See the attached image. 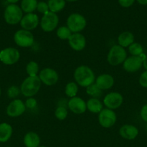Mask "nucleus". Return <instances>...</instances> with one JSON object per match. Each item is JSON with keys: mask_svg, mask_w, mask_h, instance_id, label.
I'll use <instances>...</instances> for the list:
<instances>
[{"mask_svg": "<svg viewBox=\"0 0 147 147\" xmlns=\"http://www.w3.org/2000/svg\"><path fill=\"white\" fill-rule=\"evenodd\" d=\"M74 78L77 84L82 87H88L93 84L95 80L94 72L90 67L86 65H81L76 68Z\"/></svg>", "mask_w": 147, "mask_h": 147, "instance_id": "obj_1", "label": "nucleus"}, {"mask_svg": "<svg viewBox=\"0 0 147 147\" xmlns=\"http://www.w3.org/2000/svg\"><path fill=\"white\" fill-rule=\"evenodd\" d=\"M41 86L39 76H29L26 78L20 86V91L25 97H32L37 94Z\"/></svg>", "mask_w": 147, "mask_h": 147, "instance_id": "obj_2", "label": "nucleus"}, {"mask_svg": "<svg viewBox=\"0 0 147 147\" xmlns=\"http://www.w3.org/2000/svg\"><path fill=\"white\" fill-rule=\"evenodd\" d=\"M127 58V53L125 49L119 45H113L108 54V61L111 65L116 66L123 63Z\"/></svg>", "mask_w": 147, "mask_h": 147, "instance_id": "obj_3", "label": "nucleus"}, {"mask_svg": "<svg viewBox=\"0 0 147 147\" xmlns=\"http://www.w3.org/2000/svg\"><path fill=\"white\" fill-rule=\"evenodd\" d=\"M4 20L9 24H17L20 22L22 16V10L19 6L11 4L7 6L4 11Z\"/></svg>", "mask_w": 147, "mask_h": 147, "instance_id": "obj_4", "label": "nucleus"}, {"mask_svg": "<svg viewBox=\"0 0 147 147\" xmlns=\"http://www.w3.org/2000/svg\"><path fill=\"white\" fill-rule=\"evenodd\" d=\"M66 24L71 32L79 33L86 27V21L82 14L74 13L68 17Z\"/></svg>", "mask_w": 147, "mask_h": 147, "instance_id": "obj_5", "label": "nucleus"}, {"mask_svg": "<svg viewBox=\"0 0 147 147\" xmlns=\"http://www.w3.org/2000/svg\"><path fill=\"white\" fill-rule=\"evenodd\" d=\"M14 41L20 47H31L34 43V36L30 31L22 29L16 32L14 35Z\"/></svg>", "mask_w": 147, "mask_h": 147, "instance_id": "obj_6", "label": "nucleus"}, {"mask_svg": "<svg viewBox=\"0 0 147 147\" xmlns=\"http://www.w3.org/2000/svg\"><path fill=\"white\" fill-rule=\"evenodd\" d=\"M59 21V17L57 14L49 11L42 17L40 20V27L44 32H50L56 28Z\"/></svg>", "mask_w": 147, "mask_h": 147, "instance_id": "obj_7", "label": "nucleus"}, {"mask_svg": "<svg viewBox=\"0 0 147 147\" xmlns=\"http://www.w3.org/2000/svg\"><path fill=\"white\" fill-rule=\"evenodd\" d=\"M99 123L102 127L110 128L115 123L117 120V116L113 110L109 109H104L99 113L98 117Z\"/></svg>", "mask_w": 147, "mask_h": 147, "instance_id": "obj_8", "label": "nucleus"}, {"mask_svg": "<svg viewBox=\"0 0 147 147\" xmlns=\"http://www.w3.org/2000/svg\"><path fill=\"white\" fill-rule=\"evenodd\" d=\"M20 53L13 47L4 49L0 52V60L5 65H13L20 59Z\"/></svg>", "mask_w": 147, "mask_h": 147, "instance_id": "obj_9", "label": "nucleus"}, {"mask_svg": "<svg viewBox=\"0 0 147 147\" xmlns=\"http://www.w3.org/2000/svg\"><path fill=\"white\" fill-rule=\"evenodd\" d=\"M39 78L40 81L46 86H50L56 84L59 80V75L57 72L50 67L43 69L40 72Z\"/></svg>", "mask_w": 147, "mask_h": 147, "instance_id": "obj_10", "label": "nucleus"}, {"mask_svg": "<svg viewBox=\"0 0 147 147\" xmlns=\"http://www.w3.org/2000/svg\"><path fill=\"white\" fill-rule=\"evenodd\" d=\"M123 98L120 93L118 92H111L104 98L103 103L107 109L115 110L118 109L122 105Z\"/></svg>", "mask_w": 147, "mask_h": 147, "instance_id": "obj_11", "label": "nucleus"}, {"mask_svg": "<svg viewBox=\"0 0 147 147\" xmlns=\"http://www.w3.org/2000/svg\"><path fill=\"white\" fill-rule=\"evenodd\" d=\"M26 107L20 99H14L7 106V113L10 117H18L24 113Z\"/></svg>", "mask_w": 147, "mask_h": 147, "instance_id": "obj_12", "label": "nucleus"}, {"mask_svg": "<svg viewBox=\"0 0 147 147\" xmlns=\"http://www.w3.org/2000/svg\"><path fill=\"white\" fill-rule=\"evenodd\" d=\"M144 58L141 56H131L127 57L123 63V68L128 73H134L140 70L143 65Z\"/></svg>", "mask_w": 147, "mask_h": 147, "instance_id": "obj_13", "label": "nucleus"}, {"mask_svg": "<svg viewBox=\"0 0 147 147\" xmlns=\"http://www.w3.org/2000/svg\"><path fill=\"white\" fill-rule=\"evenodd\" d=\"M20 23L23 30L30 31L34 30L37 27L39 24V19L37 14L29 13L22 18Z\"/></svg>", "mask_w": 147, "mask_h": 147, "instance_id": "obj_14", "label": "nucleus"}, {"mask_svg": "<svg viewBox=\"0 0 147 147\" xmlns=\"http://www.w3.org/2000/svg\"><path fill=\"white\" fill-rule=\"evenodd\" d=\"M68 107L71 111L76 114H82L86 110V104L84 100L76 96L71 98L68 102Z\"/></svg>", "mask_w": 147, "mask_h": 147, "instance_id": "obj_15", "label": "nucleus"}, {"mask_svg": "<svg viewBox=\"0 0 147 147\" xmlns=\"http://www.w3.org/2000/svg\"><path fill=\"white\" fill-rule=\"evenodd\" d=\"M69 44L75 51H81L86 46V39L80 33H74L69 38Z\"/></svg>", "mask_w": 147, "mask_h": 147, "instance_id": "obj_16", "label": "nucleus"}, {"mask_svg": "<svg viewBox=\"0 0 147 147\" xmlns=\"http://www.w3.org/2000/svg\"><path fill=\"white\" fill-rule=\"evenodd\" d=\"M115 80L113 77L109 74H102L95 80V84L101 90H108L113 86Z\"/></svg>", "mask_w": 147, "mask_h": 147, "instance_id": "obj_17", "label": "nucleus"}, {"mask_svg": "<svg viewBox=\"0 0 147 147\" xmlns=\"http://www.w3.org/2000/svg\"><path fill=\"white\" fill-rule=\"evenodd\" d=\"M119 134L123 139L127 140H133L138 134V130L135 126L130 124H125L121 126Z\"/></svg>", "mask_w": 147, "mask_h": 147, "instance_id": "obj_18", "label": "nucleus"}, {"mask_svg": "<svg viewBox=\"0 0 147 147\" xmlns=\"http://www.w3.org/2000/svg\"><path fill=\"white\" fill-rule=\"evenodd\" d=\"M24 144L26 147H39L40 139L37 134L33 131H30L24 136Z\"/></svg>", "mask_w": 147, "mask_h": 147, "instance_id": "obj_19", "label": "nucleus"}, {"mask_svg": "<svg viewBox=\"0 0 147 147\" xmlns=\"http://www.w3.org/2000/svg\"><path fill=\"white\" fill-rule=\"evenodd\" d=\"M118 45L121 47H129L134 42V36L130 32H123L118 37Z\"/></svg>", "mask_w": 147, "mask_h": 147, "instance_id": "obj_20", "label": "nucleus"}, {"mask_svg": "<svg viewBox=\"0 0 147 147\" xmlns=\"http://www.w3.org/2000/svg\"><path fill=\"white\" fill-rule=\"evenodd\" d=\"M12 134V128L9 123H0V142H7Z\"/></svg>", "mask_w": 147, "mask_h": 147, "instance_id": "obj_21", "label": "nucleus"}, {"mask_svg": "<svg viewBox=\"0 0 147 147\" xmlns=\"http://www.w3.org/2000/svg\"><path fill=\"white\" fill-rule=\"evenodd\" d=\"M86 104V109H88L89 111L94 113H99L101 112V111L103 109L102 103H101V101L98 98H91L90 99H89L87 100Z\"/></svg>", "mask_w": 147, "mask_h": 147, "instance_id": "obj_22", "label": "nucleus"}, {"mask_svg": "<svg viewBox=\"0 0 147 147\" xmlns=\"http://www.w3.org/2000/svg\"><path fill=\"white\" fill-rule=\"evenodd\" d=\"M50 11L53 13L59 12L64 8L66 5L65 0H49L48 2Z\"/></svg>", "mask_w": 147, "mask_h": 147, "instance_id": "obj_23", "label": "nucleus"}, {"mask_svg": "<svg viewBox=\"0 0 147 147\" xmlns=\"http://www.w3.org/2000/svg\"><path fill=\"white\" fill-rule=\"evenodd\" d=\"M37 0H22L21 9L23 11L27 13H33L37 9Z\"/></svg>", "mask_w": 147, "mask_h": 147, "instance_id": "obj_24", "label": "nucleus"}, {"mask_svg": "<svg viewBox=\"0 0 147 147\" xmlns=\"http://www.w3.org/2000/svg\"><path fill=\"white\" fill-rule=\"evenodd\" d=\"M86 92L89 96L94 98H99L102 95V90L97 86L96 84H92L86 87Z\"/></svg>", "mask_w": 147, "mask_h": 147, "instance_id": "obj_25", "label": "nucleus"}, {"mask_svg": "<svg viewBox=\"0 0 147 147\" xmlns=\"http://www.w3.org/2000/svg\"><path fill=\"white\" fill-rule=\"evenodd\" d=\"M78 90H79L78 85L74 82H70L66 84V88H65V93L69 97L73 98L76 96Z\"/></svg>", "mask_w": 147, "mask_h": 147, "instance_id": "obj_26", "label": "nucleus"}, {"mask_svg": "<svg viewBox=\"0 0 147 147\" xmlns=\"http://www.w3.org/2000/svg\"><path fill=\"white\" fill-rule=\"evenodd\" d=\"M39 71V65L36 62L30 61L26 66V72L29 76H37Z\"/></svg>", "mask_w": 147, "mask_h": 147, "instance_id": "obj_27", "label": "nucleus"}, {"mask_svg": "<svg viewBox=\"0 0 147 147\" xmlns=\"http://www.w3.org/2000/svg\"><path fill=\"white\" fill-rule=\"evenodd\" d=\"M56 34H57L58 37L60 38L61 40H69V38L72 34L71 30L67 27L63 26V27H60L58 29L57 32H56Z\"/></svg>", "mask_w": 147, "mask_h": 147, "instance_id": "obj_28", "label": "nucleus"}, {"mask_svg": "<svg viewBox=\"0 0 147 147\" xmlns=\"http://www.w3.org/2000/svg\"><path fill=\"white\" fill-rule=\"evenodd\" d=\"M129 53L132 56H141L143 53V47L141 44L137 42H133L128 47Z\"/></svg>", "mask_w": 147, "mask_h": 147, "instance_id": "obj_29", "label": "nucleus"}, {"mask_svg": "<svg viewBox=\"0 0 147 147\" xmlns=\"http://www.w3.org/2000/svg\"><path fill=\"white\" fill-rule=\"evenodd\" d=\"M68 111L63 106H59L55 111V116L59 120L63 121L67 117Z\"/></svg>", "mask_w": 147, "mask_h": 147, "instance_id": "obj_30", "label": "nucleus"}, {"mask_svg": "<svg viewBox=\"0 0 147 147\" xmlns=\"http://www.w3.org/2000/svg\"><path fill=\"white\" fill-rule=\"evenodd\" d=\"M20 90L19 89L18 87L15 86H12L8 89L7 91V95H8L9 98H14L17 97L20 93Z\"/></svg>", "mask_w": 147, "mask_h": 147, "instance_id": "obj_31", "label": "nucleus"}, {"mask_svg": "<svg viewBox=\"0 0 147 147\" xmlns=\"http://www.w3.org/2000/svg\"><path fill=\"white\" fill-rule=\"evenodd\" d=\"M36 9L39 11L40 13L45 14L49 11V8L48 4H46L44 1H40L37 3V9Z\"/></svg>", "mask_w": 147, "mask_h": 147, "instance_id": "obj_32", "label": "nucleus"}, {"mask_svg": "<svg viewBox=\"0 0 147 147\" xmlns=\"http://www.w3.org/2000/svg\"><path fill=\"white\" fill-rule=\"evenodd\" d=\"M37 100H36L34 98L30 97L26 100V102L25 103H24V105H25V107L27 108V109H33L37 106Z\"/></svg>", "mask_w": 147, "mask_h": 147, "instance_id": "obj_33", "label": "nucleus"}, {"mask_svg": "<svg viewBox=\"0 0 147 147\" xmlns=\"http://www.w3.org/2000/svg\"><path fill=\"white\" fill-rule=\"evenodd\" d=\"M139 83L142 87L147 88V70L142 73L140 76Z\"/></svg>", "mask_w": 147, "mask_h": 147, "instance_id": "obj_34", "label": "nucleus"}, {"mask_svg": "<svg viewBox=\"0 0 147 147\" xmlns=\"http://www.w3.org/2000/svg\"><path fill=\"white\" fill-rule=\"evenodd\" d=\"M134 1H135V0H118L120 5L123 7H125V8L131 7L133 4Z\"/></svg>", "mask_w": 147, "mask_h": 147, "instance_id": "obj_35", "label": "nucleus"}, {"mask_svg": "<svg viewBox=\"0 0 147 147\" xmlns=\"http://www.w3.org/2000/svg\"><path fill=\"white\" fill-rule=\"evenodd\" d=\"M141 116L144 121L147 122V104L142 107L141 110Z\"/></svg>", "mask_w": 147, "mask_h": 147, "instance_id": "obj_36", "label": "nucleus"}, {"mask_svg": "<svg viewBox=\"0 0 147 147\" xmlns=\"http://www.w3.org/2000/svg\"><path fill=\"white\" fill-rule=\"evenodd\" d=\"M143 65H144V68L147 70V55L145 56L143 60Z\"/></svg>", "mask_w": 147, "mask_h": 147, "instance_id": "obj_37", "label": "nucleus"}, {"mask_svg": "<svg viewBox=\"0 0 147 147\" xmlns=\"http://www.w3.org/2000/svg\"><path fill=\"white\" fill-rule=\"evenodd\" d=\"M137 1L142 5H146L147 4V0H137Z\"/></svg>", "mask_w": 147, "mask_h": 147, "instance_id": "obj_38", "label": "nucleus"}, {"mask_svg": "<svg viewBox=\"0 0 147 147\" xmlns=\"http://www.w3.org/2000/svg\"><path fill=\"white\" fill-rule=\"evenodd\" d=\"M7 1H8L9 3H10V4H15V3L17 2L19 0H7Z\"/></svg>", "mask_w": 147, "mask_h": 147, "instance_id": "obj_39", "label": "nucleus"}, {"mask_svg": "<svg viewBox=\"0 0 147 147\" xmlns=\"http://www.w3.org/2000/svg\"><path fill=\"white\" fill-rule=\"evenodd\" d=\"M66 1H78V0H66Z\"/></svg>", "mask_w": 147, "mask_h": 147, "instance_id": "obj_40", "label": "nucleus"}, {"mask_svg": "<svg viewBox=\"0 0 147 147\" xmlns=\"http://www.w3.org/2000/svg\"><path fill=\"white\" fill-rule=\"evenodd\" d=\"M39 147H46V146H39Z\"/></svg>", "mask_w": 147, "mask_h": 147, "instance_id": "obj_41", "label": "nucleus"}, {"mask_svg": "<svg viewBox=\"0 0 147 147\" xmlns=\"http://www.w3.org/2000/svg\"><path fill=\"white\" fill-rule=\"evenodd\" d=\"M0 96H1V89H0Z\"/></svg>", "mask_w": 147, "mask_h": 147, "instance_id": "obj_42", "label": "nucleus"}]
</instances>
